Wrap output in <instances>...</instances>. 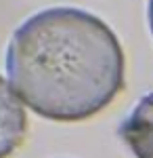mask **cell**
Here are the masks:
<instances>
[{"instance_id":"cell-1","label":"cell","mask_w":153,"mask_h":158,"mask_svg":"<svg viewBox=\"0 0 153 158\" xmlns=\"http://www.w3.org/2000/svg\"><path fill=\"white\" fill-rule=\"evenodd\" d=\"M13 91L36 114L84 120L124 86V53L111 27L92 13L55 6L32 15L6 49Z\"/></svg>"},{"instance_id":"cell-3","label":"cell","mask_w":153,"mask_h":158,"mask_svg":"<svg viewBox=\"0 0 153 158\" xmlns=\"http://www.w3.org/2000/svg\"><path fill=\"white\" fill-rule=\"evenodd\" d=\"M25 110L11 82L0 76V158L13 154L25 137Z\"/></svg>"},{"instance_id":"cell-4","label":"cell","mask_w":153,"mask_h":158,"mask_svg":"<svg viewBox=\"0 0 153 158\" xmlns=\"http://www.w3.org/2000/svg\"><path fill=\"white\" fill-rule=\"evenodd\" d=\"M147 17H149V27L153 34V0H149V9H147Z\"/></svg>"},{"instance_id":"cell-2","label":"cell","mask_w":153,"mask_h":158,"mask_svg":"<svg viewBox=\"0 0 153 158\" xmlns=\"http://www.w3.org/2000/svg\"><path fill=\"white\" fill-rule=\"evenodd\" d=\"M118 133L136 158H153V93L145 95L120 122Z\"/></svg>"}]
</instances>
